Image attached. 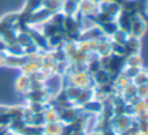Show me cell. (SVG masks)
Instances as JSON below:
<instances>
[{
	"mask_svg": "<svg viewBox=\"0 0 148 135\" xmlns=\"http://www.w3.org/2000/svg\"><path fill=\"white\" fill-rule=\"evenodd\" d=\"M97 7H98V12L105 13L114 18L120 13V5L113 0H102L97 2Z\"/></svg>",
	"mask_w": 148,
	"mask_h": 135,
	"instance_id": "cell-3",
	"label": "cell"
},
{
	"mask_svg": "<svg viewBox=\"0 0 148 135\" xmlns=\"http://www.w3.org/2000/svg\"><path fill=\"white\" fill-rule=\"evenodd\" d=\"M72 133H73V127L71 126V123H64L59 135H72Z\"/></svg>",
	"mask_w": 148,
	"mask_h": 135,
	"instance_id": "cell-25",
	"label": "cell"
},
{
	"mask_svg": "<svg viewBox=\"0 0 148 135\" xmlns=\"http://www.w3.org/2000/svg\"><path fill=\"white\" fill-rule=\"evenodd\" d=\"M36 54V53H35ZM21 70V74H24L27 76H30L32 75L34 73L40 70V66L38 63V61L35 59V55H30L29 59L23 63V66L20 68Z\"/></svg>",
	"mask_w": 148,
	"mask_h": 135,
	"instance_id": "cell-9",
	"label": "cell"
},
{
	"mask_svg": "<svg viewBox=\"0 0 148 135\" xmlns=\"http://www.w3.org/2000/svg\"><path fill=\"white\" fill-rule=\"evenodd\" d=\"M5 135H16V134H14V133H12V132H8V133L5 134Z\"/></svg>",
	"mask_w": 148,
	"mask_h": 135,
	"instance_id": "cell-32",
	"label": "cell"
},
{
	"mask_svg": "<svg viewBox=\"0 0 148 135\" xmlns=\"http://www.w3.org/2000/svg\"><path fill=\"white\" fill-rule=\"evenodd\" d=\"M124 46H125L127 57H128V55H132V54H139V52H140V50H141V42H140V38H135V37L128 36V38H127L126 43L124 44Z\"/></svg>",
	"mask_w": 148,
	"mask_h": 135,
	"instance_id": "cell-10",
	"label": "cell"
},
{
	"mask_svg": "<svg viewBox=\"0 0 148 135\" xmlns=\"http://www.w3.org/2000/svg\"><path fill=\"white\" fill-rule=\"evenodd\" d=\"M87 135H101V134L98 132H96V130H90V132L87 133Z\"/></svg>",
	"mask_w": 148,
	"mask_h": 135,
	"instance_id": "cell-31",
	"label": "cell"
},
{
	"mask_svg": "<svg viewBox=\"0 0 148 135\" xmlns=\"http://www.w3.org/2000/svg\"><path fill=\"white\" fill-rule=\"evenodd\" d=\"M102 107H103V103L96 100V99H91L89 100L88 103H86L83 106H82V111L86 112V113H89V114H96L98 115L102 111Z\"/></svg>",
	"mask_w": 148,
	"mask_h": 135,
	"instance_id": "cell-13",
	"label": "cell"
},
{
	"mask_svg": "<svg viewBox=\"0 0 148 135\" xmlns=\"http://www.w3.org/2000/svg\"><path fill=\"white\" fill-rule=\"evenodd\" d=\"M146 30H147V18H145L140 15H134L131 21L128 35L141 39V37L145 35Z\"/></svg>",
	"mask_w": 148,
	"mask_h": 135,
	"instance_id": "cell-1",
	"label": "cell"
},
{
	"mask_svg": "<svg viewBox=\"0 0 148 135\" xmlns=\"http://www.w3.org/2000/svg\"><path fill=\"white\" fill-rule=\"evenodd\" d=\"M98 12L97 2L92 0H81L79 2V13L84 16H95Z\"/></svg>",
	"mask_w": 148,
	"mask_h": 135,
	"instance_id": "cell-8",
	"label": "cell"
},
{
	"mask_svg": "<svg viewBox=\"0 0 148 135\" xmlns=\"http://www.w3.org/2000/svg\"><path fill=\"white\" fill-rule=\"evenodd\" d=\"M37 135H44V134H37Z\"/></svg>",
	"mask_w": 148,
	"mask_h": 135,
	"instance_id": "cell-34",
	"label": "cell"
},
{
	"mask_svg": "<svg viewBox=\"0 0 148 135\" xmlns=\"http://www.w3.org/2000/svg\"><path fill=\"white\" fill-rule=\"evenodd\" d=\"M6 51H7V44L0 37V53H6Z\"/></svg>",
	"mask_w": 148,
	"mask_h": 135,
	"instance_id": "cell-27",
	"label": "cell"
},
{
	"mask_svg": "<svg viewBox=\"0 0 148 135\" xmlns=\"http://www.w3.org/2000/svg\"><path fill=\"white\" fill-rule=\"evenodd\" d=\"M98 27L102 29L103 33H104L105 36H108V37H111V36L119 29V28H118V24H117V22H116V20L109 21V22H105V23H102V24H99Z\"/></svg>",
	"mask_w": 148,
	"mask_h": 135,
	"instance_id": "cell-17",
	"label": "cell"
},
{
	"mask_svg": "<svg viewBox=\"0 0 148 135\" xmlns=\"http://www.w3.org/2000/svg\"><path fill=\"white\" fill-rule=\"evenodd\" d=\"M45 122H53V121H59V112L52 106V105H47V107L45 108V111L43 112Z\"/></svg>",
	"mask_w": 148,
	"mask_h": 135,
	"instance_id": "cell-18",
	"label": "cell"
},
{
	"mask_svg": "<svg viewBox=\"0 0 148 135\" xmlns=\"http://www.w3.org/2000/svg\"><path fill=\"white\" fill-rule=\"evenodd\" d=\"M132 121H133V118L132 117H128L126 114H119V115H113L110 120L111 122V127L112 129L119 134L121 132H124L125 129H127L131 125H132Z\"/></svg>",
	"mask_w": 148,
	"mask_h": 135,
	"instance_id": "cell-2",
	"label": "cell"
},
{
	"mask_svg": "<svg viewBox=\"0 0 148 135\" xmlns=\"http://www.w3.org/2000/svg\"><path fill=\"white\" fill-rule=\"evenodd\" d=\"M139 130L140 135H148V120L139 122Z\"/></svg>",
	"mask_w": 148,
	"mask_h": 135,
	"instance_id": "cell-26",
	"label": "cell"
},
{
	"mask_svg": "<svg viewBox=\"0 0 148 135\" xmlns=\"http://www.w3.org/2000/svg\"><path fill=\"white\" fill-rule=\"evenodd\" d=\"M49 104H44V103H35V102H27L25 108L28 111H30L31 113H43L45 111V108L47 107Z\"/></svg>",
	"mask_w": 148,
	"mask_h": 135,
	"instance_id": "cell-20",
	"label": "cell"
},
{
	"mask_svg": "<svg viewBox=\"0 0 148 135\" xmlns=\"http://www.w3.org/2000/svg\"><path fill=\"white\" fill-rule=\"evenodd\" d=\"M14 89L21 96H25L30 91V78L24 74H20L14 81Z\"/></svg>",
	"mask_w": 148,
	"mask_h": 135,
	"instance_id": "cell-6",
	"label": "cell"
},
{
	"mask_svg": "<svg viewBox=\"0 0 148 135\" xmlns=\"http://www.w3.org/2000/svg\"><path fill=\"white\" fill-rule=\"evenodd\" d=\"M65 90H66V93H67L68 99L72 103H74L76 100V98L79 97L82 88H79V87H75V85H67V87H65Z\"/></svg>",
	"mask_w": 148,
	"mask_h": 135,
	"instance_id": "cell-23",
	"label": "cell"
},
{
	"mask_svg": "<svg viewBox=\"0 0 148 135\" xmlns=\"http://www.w3.org/2000/svg\"><path fill=\"white\" fill-rule=\"evenodd\" d=\"M27 102H35V103H44L49 104L51 100V95L47 92L46 89L40 90H30L25 96Z\"/></svg>",
	"mask_w": 148,
	"mask_h": 135,
	"instance_id": "cell-5",
	"label": "cell"
},
{
	"mask_svg": "<svg viewBox=\"0 0 148 135\" xmlns=\"http://www.w3.org/2000/svg\"><path fill=\"white\" fill-rule=\"evenodd\" d=\"M125 63H126V66H130V67L142 68L143 60L140 57V54H132V55H128L125 58Z\"/></svg>",
	"mask_w": 148,
	"mask_h": 135,
	"instance_id": "cell-19",
	"label": "cell"
},
{
	"mask_svg": "<svg viewBox=\"0 0 148 135\" xmlns=\"http://www.w3.org/2000/svg\"><path fill=\"white\" fill-rule=\"evenodd\" d=\"M3 59H5V53H0V68L3 67Z\"/></svg>",
	"mask_w": 148,
	"mask_h": 135,
	"instance_id": "cell-30",
	"label": "cell"
},
{
	"mask_svg": "<svg viewBox=\"0 0 148 135\" xmlns=\"http://www.w3.org/2000/svg\"><path fill=\"white\" fill-rule=\"evenodd\" d=\"M87 130L86 129H73V133H72V135H87Z\"/></svg>",
	"mask_w": 148,
	"mask_h": 135,
	"instance_id": "cell-28",
	"label": "cell"
},
{
	"mask_svg": "<svg viewBox=\"0 0 148 135\" xmlns=\"http://www.w3.org/2000/svg\"><path fill=\"white\" fill-rule=\"evenodd\" d=\"M128 32H126V31H124V30H121V29H118L111 37H110V39H111V42H113V43H118V44H125L126 43V40H127V38H128Z\"/></svg>",
	"mask_w": 148,
	"mask_h": 135,
	"instance_id": "cell-21",
	"label": "cell"
},
{
	"mask_svg": "<svg viewBox=\"0 0 148 135\" xmlns=\"http://www.w3.org/2000/svg\"><path fill=\"white\" fill-rule=\"evenodd\" d=\"M82 112V107L72 105L59 111V121L61 123H71Z\"/></svg>",
	"mask_w": 148,
	"mask_h": 135,
	"instance_id": "cell-4",
	"label": "cell"
},
{
	"mask_svg": "<svg viewBox=\"0 0 148 135\" xmlns=\"http://www.w3.org/2000/svg\"><path fill=\"white\" fill-rule=\"evenodd\" d=\"M148 80V70H145V69H141L132 80V82L138 87V85H142V84H146Z\"/></svg>",
	"mask_w": 148,
	"mask_h": 135,
	"instance_id": "cell-24",
	"label": "cell"
},
{
	"mask_svg": "<svg viewBox=\"0 0 148 135\" xmlns=\"http://www.w3.org/2000/svg\"><path fill=\"white\" fill-rule=\"evenodd\" d=\"M92 80H94L95 85H101V84H104V83L113 81L112 76L106 70H104L102 68L99 70H97L95 74H92Z\"/></svg>",
	"mask_w": 148,
	"mask_h": 135,
	"instance_id": "cell-14",
	"label": "cell"
},
{
	"mask_svg": "<svg viewBox=\"0 0 148 135\" xmlns=\"http://www.w3.org/2000/svg\"><path fill=\"white\" fill-rule=\"evenodd\" d=\"M42 6L44 8H46L49 12H51L52 14L60 12V9H61V3L57 0H43Z\"/></svg>",
	"mask_w": 148,
	"mask_h": 135,
	"instance_id": "cell-22",
	"label": "cell"
},
{
	"mask_svg": "<svg viewBox=\"0 0 148 135\" xmlns=\"http://www.w3.org/2000/svg\"><path fill=\"white\" fill-rule=\"evenodd\" d=\"M44 135H45V134H44Z\"/></svg>",
	"mask_w": 148,
	"mask_h": 135,
	"instance_id": "cell-35",
	"label": "cell"
},
{
	"mask_svg": "<svg viewBox=\"0 0 148 135\" xmlns=\"http://www.w3.org/2000/svg\"><path fill=\"white\" fill-rule=\"evenodd\" d=\"M29 59L28 55H13L5 53V59H3V66L9 67V68H21L23 63Z\"/></svg>",
	"mask_w": 148,
	"mask_h": 135,
	"instance_id": "cell-7",
	"label": "cell"
},
{
	"mask_svg": "<svg viewBox=\"0 0 148 135\" xmlns=\"http://www.w3.org/2000/svg\"><path fill=\"white\" fill-rule=\"evenodd\" d=\"M24 112H25V107H24V106H18V105L8 106V110H7V114L12 118V120H15V119H23Z\"/></svg>",
	"mask_w": 148,
	"mask_h": 135,
	"instance_id": "cell-16",
	"label": "cell"
},
{
	"mask_svg": "<svg viewBox=\"0 0 148 135\" xmlns=\"http://www.w3.org/2000/svg\"><path fill=\"white\" fill-rule=\"evenodd\" d=\"M7 110H8V106L7 105H0V115L6 114L7 113Z\"/></svg>",
	"mask_w": 148,
	"mask_h": 135,
	"instance_id": "cell-29",
	"label": "cell"
},
{
	"mask_svg": "<svg viewBox=\"0 0 148 135\" xmlns=\"http://www.w3.org/2000/svg\"><path fill=\"white\" fill-rule=\"evenodd\" d=\"M94 98V88H83L79 95V97L76 98V100L73 103V105L82 107L86 103H88L89 100H91Z\"/></svg>",
	"mask_w": 148,
	"mask_h": 135,
	"instance_id": "cell-11",
	"label": "cell"
},
{
	"mask_svg": "<svg viewBox=\"0 0 148 135\" xmlns=\"http://www.w3.org/2000/svg\"><path fill=\"white\" fill-rule=\"evenodd\" d=\"M62 125L60 121H53V122H45L43 126V132L45 135H59L62 128Z\"/></svg>",
	"mask_w": 148,
	"mask_h": 135,
	"instance_id": "cell-15",
	"label": "cell"
},
{
	"mask_svg": "<svg viewBox=\"0 0 148 135\" xmlns=\"http://www.w3.org/2000/svg\"><path fill=\"white\" fill-rule=\"evenodd\" d=\"M57 1H59V2H60V3H61V2H62V1H64V0H57Z\"/></svg>",
	"mask_w": 148,
	"mask_h": 135,
	"instance_id": "cell-33",
	"label": "cell"
},
{
	"mask_svg": "<svg viewBox=\"0 0 148 135\" xmlns=\"http://www.w3.org/2000/svg\"><path fill=\"white\" fill-rule=\"evenodd\" d=\"M60 12H62L66 16H74L79 12V2L74 0H64L61 2Z\"/></svg>",
	"mask_w": 148,
	"mask_h": 135,
	"instance_id": "cell-12",
	"label": "cell"
}]
</instances>
